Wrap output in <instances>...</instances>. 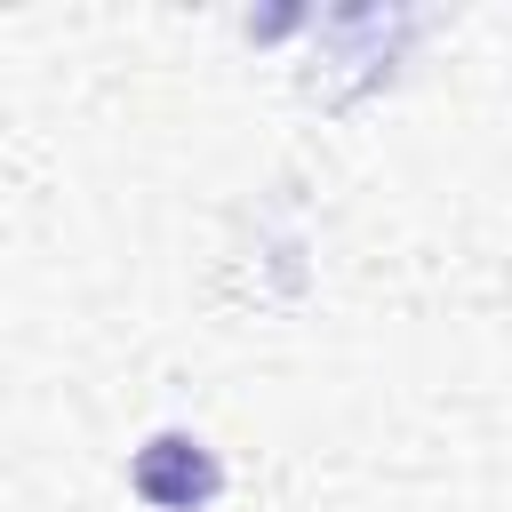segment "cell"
<instances>
[{
  "mask_svg": "<svg viewBox=\"0 0 512 512\" xmlns=\"http://www.w3.org/2000/svg\"><path fill=\"white\" fill-rule=\"evenodd\" d=\"M136 496L152 504V512H200V504H216L224 496V464H216V448L208 440H192V432H152L144 448H136Z\"/></svg>",
  "mask_w": 512,
  "mask_h": 512,
  "instance_id": "obj_1",
  "label": "cell"
}]
</instances>
